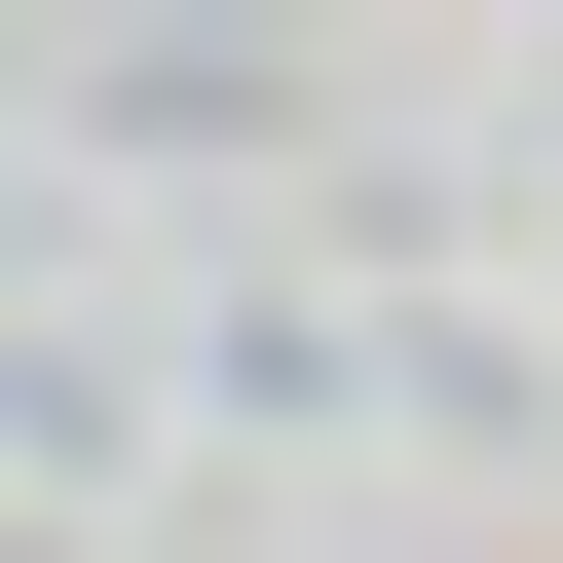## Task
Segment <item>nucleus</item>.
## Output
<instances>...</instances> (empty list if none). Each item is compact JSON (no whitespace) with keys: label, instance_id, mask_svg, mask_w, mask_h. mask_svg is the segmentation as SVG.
<instances>
[]
</instances>
